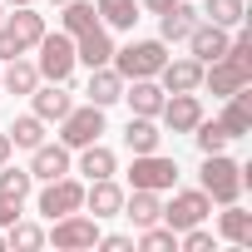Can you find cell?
Here are the masks:
<instances>
[{"label": "cell", "instance_id": "f546056e", "mask_svg": "<svg viewBox=\"0 0 252 252\" xmlns=\"http://www.w3.org/2000/svg\"><path fill=\"white\" fill-rule=\"evenodd\" d=\"M5 134H10L15 149H35V144H45V119H40V114H20Z\"/></svg>", "mask_w": 252, "mask_h": 252}, {"label": "cell", "instance_id": "ac0fdd59", "mask_svg": "<svg viewBox=\"0 0 252 252\" xmlns=\"http://www.w3.org/2000/svg\"><path fill=\"white\" fill-rule=\"evenodd\" d=\"M84 94H89V104L109 109V104H119V99H124V74H119L114 64H99V69H89V84H84Z\"/></svg>", "mask_w": 252, "mask_h": 252}, {"label": "cell", "instance_id": "4dcf8cb0", "mask_svg": "<svg viewBox=\"0 0 252 252\" xmlns=\"http://www.w3.org/2000/svg\"><path fill=\"white\" fill-rule=\"evenodd\" d=\"M134 247H144V252H173L178 247V232L168 222H149V227H139V242Z\"/></svg>", "mask_w": 252, "mask_h": 252}, {"label": "cell", "instance_id": "f1b7e54d", "mask_svg": "<svg viewBox=\"0 0 252 252\" xmlns=\"http://www.w3.org/2000/svg\"><path fill=\"white\" fill-rule=\"evenodd\" d=\"M203 15L222 30H237L247 20V0H203Z\"/></svg>", "mask_w": 252, "mask_h": 252}, {"label": "cell", "instance_id": "44dd1931", "mask_svg": "<svg viewBox=\"0 0 252 252\" xmlns=\"http://www.w3.org/2000/svg\"><path fill=\"white\" fill-rule=\"evenodd\" d=\"M5 30H10L15 45L30 55V50L40 45V35H45V15H35L30 5H15V15H5Z\"/></svg>", "mask_w": 252, "mask_h": 252}, {"label": "cell", "instance_id": "60d3db41", "mask_svg": "<svg viewBox=\"0 0 252 252\" xmlns=\"http://www.w3.org/2000/svg\"><path fill=\"white\" fill-rule=\"evenodd\" d=\"M168 5H173V0H144V10H149V15H163Z\"/></svg>", "mask_w": 252, "mask_h": 252}, {"label": "cell", "instance_id": "9c48e42d", "mask_svg": "<svg viewBox=\"0 0 252 252\" xmlns=\"http://www.w3.org/2000/svg\"><path fill=\"white\" fill-rule=\"evenodd\" d=\"M154 79L163 84V94H198V89H203V64H198L193 55H183V60H163V69H158Z\"/></svg>", "mask_w": 252, "mask_h": 252}, {"label": "cell", "instance_id": "7a4b0ae2", "mask_svg": "<svg viewBox=\"0 0 252 252\" xmlns=\"http://www.w3.org/2000/svg\"><path fill=\"white\" fill-rule=\"evenodd\" d=\"M163 60H168V45H163V40H134V45L114 50L109 64H114L124 79H154V74L163 69Z\"/></svg>", "mask_w": 252, "mask_h": 252}, {"label": "cell", "instance_id": "b9f144b4", "mask_svg": "<svg viewBox=\"0 0 252 252\" xmlns=\"http://www.w3.org/2000/svg\"><path fill=\"white\" fill-rule=\"evenodd\" d=\"M5 5H10V10H15V5H30V0H5Z\"/></svg>", "mask_w": 252, "mask_h": 252}, {"label": "cell", "instance_id": "8d00e7d4", "mask_svg": "<svg viewBox=\"0 0 252 252\" xmlns=\"http://www.w3.org/2000/svg\"><path fill=\"white\" fill-rule=\"evenodd\" d=\"M20 203H25V198H15V193H0V227H10V222L20 218Z\"/></svg>", "mask_w": 252, "mask_h": 252}, {"label": "cell", "instance_id": "83f0119b", "mask_svg": "<svg viewBox=\"0 0 252 252\" xmlns=\"http://www.w3.org/2000/svg\"><path fill=\"white\" fill-rule=\"evenodd\" d=\"M60 10H64V15H60V30H64V35H84L89 25H99L94 0H64Z\"/></svg>", "mask_w": 252, "mask_h": 252}, {"label": "cell", "instance_id": "3957f363", "mask_svg": "<svg viewBox=\"0 0 252 252\" xmlns=\"http://www.w3.org/2000/svg\"><path fill=\"white\" fill-rule=\"evenodd\" d=\"M40 60H35V69H40V79H50V84H69V74H74V35H64V30H45L40 35Z\"/></svg>", "mask_w": 252, "mask_h": 252}, {"label": "cell", "instance_id": "d6a6232c", "mask_svg": "<svg viewBox=\"0 0 252 252\" xmlns=\"http://www.w3.org/2000/svg\"><path fill=\"white\" fill-rule=\"evenodd\" d=\"M193 139H198L203 154H218V149L227 144V129H222L218 119H198V124H193Z\"/></svg>", "mask_w": 252, "mask_h": 252}, {"label": "cell", "instance_id": "74e56055", "mask_svg": "<svg viewBox=\"0 0 252 252\" xmlns=\"http://www.w3.org/2000/svg\"><path fill=\"white\" fill-rule=\"evenodd\" d=\"M94 247H104V252H129V247H134V237H124V232H109V237H104V232H99V242H94Z\"/></svg>", "mask_w": 252, "mask_h": 252}, {"label": "cell", "instance_id": "30bf717a", "mask_svg": "<svg viewBox=\"0 0 252 252\" xmlns=\"http://www.w3.org/2000/svg\"><path fill=\"white\" fill-rule=\"evenodd\" d=\"M64 173H74V158H69V149L64 144H35L30 149V178H40V183H50V178H64Z\"/></svg>", "mask_w": 252, "mask_h": 252}, {"label": "cell", "instance_id": "603a6c76", "mask_svg": "<svg viewBox=\"0 0 252 252\" xmlns=\"http://www.w3.org/2000/svg\"><path fill=\"white\" fill-rule=\"evenodd\" d=\"M94 10H99V25L104 30H134L139 25V0H94Z\"/></svg>", "mask_w": 252, "mask_h": 252}, {"label": "cell", "instance_id": "e0dca14e", "mask_svg": "<svg viewBox=\"0 0 252 252\" xmlns=\"http://www.w3.org/2000/svg\"><path fill=\"white\" fill-rule=\"evenodd\" d=\"M119 218H129L134 227H149V222H163V198L149 193V188H134V193H124V208Z\"/></svg>", "mask_w": 252, "mask_h": 252}, {"label": "cell", "instance_id": "ffe728a7", "mask_svg": "<svg viewBox=\"0 0 252 252\" xmlns=\"http://www.w3.org/2000/svg\"><path fill=\"white\" fill-rule=\"evenodd\" d=\"M218 124L227 129V139H242V134L252 129V94H247V84L222 99V119H218Z\"/></svg>", "mask_w": 252, "mask_h": 252}, {"label": "cell", "instance_id": "f6af8a7d", "mask_svg": "<svg viewBox=\"0 0 252 252\" xmlns=\"http://www.w3.org/2000/svg\"><path fill=\"white\" fill-rule=\"evenodd\" d=\"M0 94H5V89H0Z\"/></svg>", "mask_w": 252, "mask_h": 252}, {"label": "cell", "instance_id": "6da1fadb", "mask_svg": "<svg viewBox=\"0 0 252 252\" xmlns=\"http://www.w3.org/2000/svg\"><path fill=\"white\" fill-rule=\"evenodd\" d=\"M198 178H203L198 188H203L213 203H222V208L237 203V193H242V163H232L222 149H218V154H203V173H198Z\"/></svg>", "mask_w": 252, "mask_h": 252}, {"label": "cell", "instance_id": "ab89813d", "mask_svg": "<svg viewBox=\"0 0 252 252\" xmlns=\"http://www.w3.org/2000/svg\"><path fill=\"white\" fill-rule=\"evenodd\" d=\"M10 154H15V144H10V134L0 129V163H10Z\"/></svg>", "mask_w": 252, "mask_h": 252}, {"label": "cell", "instance_id": "5b68a950", "mask_svg": "<svg viewBox=\"0 0 252 252\" xmlns=\"http://www.w3.org/2000/svg\"><path fill=\"white\" fill-rule=\"evenodd\" d=\"M50 242H55L60 252H84V247L99 242V218H89V213H64V218H55Z\"/></svg>", "mask_w": 252, "mask_h": 252}, {"label": "cell", "instance_id": "d6986e66", "mask_svg": "<svg viewBox=\"0 0 252 252\" xmlns=\"http://www.w3.org/2000/svg\"><path fill=\"white\" fill-rule=\"evenodd\" d=\"M193 25H198V10L188 5V0H173V5L158 15V40L163 45H178V40H188Z\"/></svg>", "mask_w": 252, "mask_h": 252}, {"label": "cell", "instance_id": "8992f818", "mask_svg": "<svg viewBox=\"0 0 252 252\" xmlns=\"http://www.w3.org/2000/svg\"><path fill=\"white\" fill-rule=\"evenodd\" d=\"M129 183H134V188H149V193H163V188H173V183H178V163H173V158H163L158 149H154V154H134Z\"/></svg>", "mask_w": 252, "mask_h": 252}, {"label": "cell", "instance_id": "7c38bea8", "mask_svg": "<svg viewBox=\"0 0 252 252\" xmlns=\"http://www.w3.org/2000/svg\"><path fill=\"white\" fill-rule=\"evenodd\" d=\"M188 50H193V60H198V64H213V60H222V55H227V30H222V25H213V20H198V25L188 30Z\"/></svg>", "mask_w": 252, "mask_h": 252}, {"label": "cell", "instance_id": "52a82bcc", "mask_svg": "<svg viewBox=\"0 0 252 252\" xmlns=\"http://www.w3.org/2000/svg\"><path fill=\"white\" fill-rule=\"evenodd\" d=\"M35 208H40L50 222L64 218V213H79V208H84V183L69 178V173H64V178H50V183L40 188V203H35Z\"/></svg>", "mask_w": 252, "mask_h": 252}, {"label": "cell", "instance_id": "8fae6325", "mask_svg": "<svg viewBox=\"0 0 252 252\" xmlns=\"http://www.w3.org/2000/svg\"><path fill=\"white\" fill-rule=\"evenodd\" d=\"M158 119H163L168 134H193V124L203 119V99L198 94H168L163 109H158Z\"/></svg>", "mask_w": 252, "mask_h": 252}, {"label": "cell", "instance_id": "d4e9b609", "mask_svg": "<svg viewBox=\"0 0 252 252\" xmlns=\"http://www.w3.org/2000/svg\"><path fill=\"white\" fill-rule=\"evenodd\" d=\"M242 84H252V79H242L227 60H213V64H203V89H213V99H227V94H237Z\"/></svg>", "mask_w": 252, "mask_h": 252}, {"label": "cell", "instance_id": "e575fe53", "mask_svg": "<svg viewBox=\"0 0 252 252\" xmlns=\"http://www.w3.org/2000/svg\"><path fill=\"white\" fill-rule=\"evenodd\" d=\"M30 168H15V163H0V193H15V198H25L30 193Z\"/></svg>", "mask_w": 252, "mask_h": 252}, {"label": "cell", "instance_id": "836d02e7", "mask_svg": "<svg viewBox=\"0 0 252 252\" xmlns=\"http://www.w3.org/2000/svg\"><path fill=\"white\" fill-rule=\"evenodd\" d=\"M242 79H252V35H237V40H227V55H222Z\"/></svg>", "mask_w": 252, "mask_h": 252}, {"label": "cell", "instance_id": "7402d4cb", "mask_svg": "<svg viewBox=\"0 0 252 252\" xmlns=\"http://www.w3.org/2000/svg\"><path fill=\"white\" fill-rule=\"evenodd\" d=\"M74 154H79V173H84L89 183H94V178H114V173H119L114 149H104L99 139H94V144H84V149H74Z\"/></svg>", "mask_w": 252, "mask_h": 252}, {"label": "cell", "instance_id": "2e32d148", "mask_svg": "<svg viewBox=\"0 0 252 252\" xmlns=\"http://www.w3.org/2000/svg\"><path fill=\"white\" fill-rule=\"evenodd\" d=\"M84 208H89V218H119L124 188L114 178H94V183H84Z\"/></svg>", "mask_w": 252, "mask_h": 252}, {"label": "cell", "instance_id": "cb8c5ba5", "mask_svg": "<svg viewBox=\"0 0 252 252\" xmlns=\"http://www.w3.org/2000/svg\"><path fill=\"white\" fill-rule=\"evenodd\" d=\"M35 84H40V69H35V60H25V55L5 60V69H0V89H5V94H30Z\"/></svg>", "mask_w": 252, "mask_h": 252}, {"label": "cell", "instance_id": "d590c367", "mask_svg": "<svg viewBox=\"0 0 252 252\" xmlns=\"http://www.w3.org/2000/svg\"><path fill=\"white\" fill-rule=\"evenodd\" d=\"M178 247H183V252H213V247H218V232H208L203 222H198V227H183V232H178Z\"/></svg>", "mask_w": 252, "mask_h": 252}, {"label": "cell", "instance_id": "4fadbf2b", "mask_svg": "<svg viewBox=\"0 0 252 252\" xmlns=\"http://www.w3.org/2000/svg\"><path fill=\"white\" fill-rule=\"evenodd\" d=\"M109 60H114V40H109L104 25H89L84 35H74V64L99 69V64H109Z\"/></svg>", "mask_w": 252, "mask_h": 252}, {"label": "cell", "instance_id": "1f68e13d", "mask_svg": "<svg viewBox=\"0 0 252 252\" xmlns=\"http://www.w3.org/2000/svg\"><path fill=\"white\" fill-rule=\"evenodd\" d=\"M5 247H20V252H35V247H45V227H35V222H10V232H5Z\"/></svg>", "mask_w": 252, "mask_h": 252}, {"label": "cell", "instance_id": "7bdbcfd3", "mask_svg": "<svg viewBox=\"0 0 252 252\" xmlns=\"http://www.w3.org/2000/svg\"><path fill=\"white\" fill-rule=\"evenodd\" d=\"M0 20H5V0H0Z\"/></svg>", "mask_w": 252, "mask_h": 252}, {"label": "cell", "instance_id": "f35d334b", "mask_svg": "<svg viewBox=\"0 0 252 252\" xmlns=\"http://www.w3.org/2000/svg\"><path fill=\"white\" fill-rule=\"evenodd\" d=\"M15 55H25V50L15 45V35L5 30V20H0V64H5V60H15Z\"/></svg>", "mask_w": 252, "mask_h": 252}, {"label": "cell", "instance_id": "4316f807", "mask_svg": "<svg viewBox=\"0 0 252 252\" xmlns=\"http://www.w3.org/2000/svg\"><path fill=\"white\" fill-rule=\"evenodd\" d=\"M124 144H129V154H154L158 144H163V134H158V124L154 119H129V129H124Z\"/></svg>", "mask_w": 252, "mask_h": 252}, {"label": "cell", "instance_id": "9a60e30c", "mask_svg": "<svg viewBox=\"0 0 252 252\" xmlns=\"http://www.w3.org/2000/svg\"><path fill=\"white\" fill-rule=\"evenodd\" d=\"M124 99H129V109L139 114V119H158V109H163V84L158 79H124Z\"/></svg>", "mask_w": 252, "mask_h": 252}, {"label": "cell", "instance_id": "484cf974", "mask_svg": "<svg viewBox=\"0 0 252 252\" xmlns=\"http://www.w3.org/2000/svg\"><path fill=\"white\" fill-rule=\"evenodd\" d=\"M218 237L232 247H252V213H242L237 203H227V213L218 218Z\"/></svg>", "mask_w": 252, "mask_h": 252}, {"label": "cell", "instance_id": "ba28073f", "mask_svg": "<svg viewBox=\"0 0 252 252\" xmlns=\"http://www.w3.org/2000/svg\"><path fill=\"white\" fill-rule=\"evenodd\" d=\"M208 213H213V198H208L203 188H183V193H173V203H163V222H168L173 232L208 222Z\"/></svg>", "mask_w": 252, "mask_h": 252}, {"label": "cell", "instance_id": "277c9868", "mask_svg": "<svg viewBox=\"0 0 252 252\" xmlns=\"http://www.w3.org/2000/svg\"><path fill=\"white\" fill-rule=\"evenodd\" d=\"M104 134V109L99 104H74L64 119H60V144L74 154V149H84V144H94Z\"/></svg>", "mask_w": 252, "mask_h": 252}, {"label": "cell", "instance_id": "5bb4252c", "mask_svg": "<svg viewBox=\"0 0 252 252\" xmlns=\"http://www.w3.org/2000/svg\"><path fill=\"white\" fill-rule=\"evenodd\" d=\"M30 104H35L30 114H40L45 124H60V119H64V114L74 109V99H69V89H64V84H50V79L30 89Z\"/></svg>", "mask_w": 252, "mask_h": 252}, {"label": "cell", "instance_id": "ee69618b", "mask_svg": "<svg viewBox=\"0 0 252 252\" xmlns=\"http://www.w3.org/2000/svg\"><path fill=\"white\" fill-rule=\"evenodd\" d=\"M50 5H64V0H50Z\"/></svg>", "mask_w": 252, "mask_h": 252}]
</instances>
